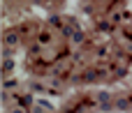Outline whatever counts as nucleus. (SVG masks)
Listing matches in <instances>:
<instances>
[{
    "label": "nucleus",
    "instance_id": "7ed1b4c3",
    "mask_svg": "<svg viewBox=\"0 0 132 113\" xmlns=\"http://www.w3.org/2000/svg\"><path fill=\"white\" fill-rule=\"evenodd\" d=\"M14 88H16V81H14V79H7V81L2 83V90H14Z\"/></svg>",
    "mask_w": 132,
    "mask_h": 113
},
{
    "label": "nucleus",
    "instance_id": "f03ea898",
    "mask_svg": "<svg viewBox=\"0 0 132 113\" xmlns=\"http://www.w3.org/2000/svg\"><path fill=\"white\" fill-rule=\"evenodd\" d=\"M12 69H14V60H9V58H5V60H2V72H7V74H9Z\"/></svg>",
    "mask_w": 132,
    "mask_h": 113
},
{
    "label": "nucleus",
    "instance_id": "f257e3e1",
    "mask_svg": "<svg viewBox=\"0 0 132 113\" xmlns=\"http://www.w3.org/2000/svg\"><path fill=\"white\" fill-rule=\"evenodd\" d=\"M5 44H7V46L19 44V35H16V32H7V35H5Z\"/></svg>",
    "mask_w": 132,
    "mask_h": 113
},
{
    "label": "nucleus",
    "instance_id": "39448f33",
    "mask_svg": "<svg viewBox=\"0 0 132 113\" xmlns=\"http://www.w3.org/2000/svg\"><path fill=\"white\" fill-rule=\"evenodd\" d=\"M72 39H74V42H84V35H81L79 30H74V35H72Z\"/></svg>",
    "mask_w": 132,
    "mask_h": 113
},
{
    "label": "nucleus",
    "instance_id": "20e7f679",
    "mask_svg": "<svg viewBox=\"0 0 132 113\" xmlns=\"http://www.w3.org/2000/svg\"><path fill=\"white\" fill-rule=\"evenodd\" d=\"M9 113H26L23 106H9Z\"/></svg>",
    "mask_w": 132,
    "mask_h": 113
}]
</instances>
